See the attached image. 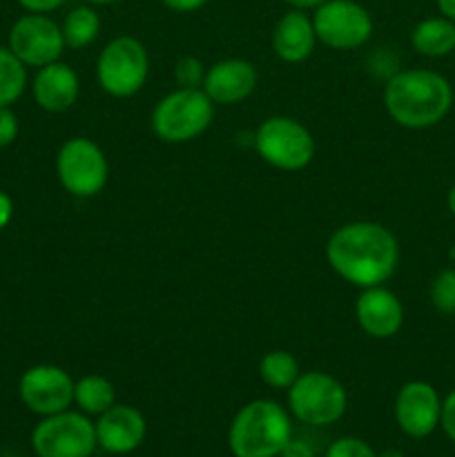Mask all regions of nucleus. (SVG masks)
<instances>
[{"mask_svg": "<svg viewBox=\"0 0 455 457\" xmlns=\"http://www.w3.org/2000/svg\"><path fill=\"white\" fill-rule=\"evenodd\" d=\"M326 259L348 284L373 288L393 277L400 262V245L382 223L352 221L330 235Z\"/></svg>", "mask_w": 455, "mask_h": 457, "instance_id": "nucleus-1", "label": "nucleus"}, {"mask_svg": "<svg viewBox=\"0 0 455 457\" xmlns=\"http://www.w3.org/2000/svg\"><path fill=\"white\" fill-rule=\"evenodd\" d=\"M384 107L401 128L426 129L446 119L453 107V87L437 71H397L384 87Z\"/></svg>", "mask_w": 455, "mask_h": 457, "instance_id": "nucleus-2", "label": "nucleus"}, {"mask_svg": "<svg viewBox=\"0 0 455 457\" xmlns=\"http://www.w3.org/2000/svg\"><path fill=\"white\" fill-rule=\"evenodd\" d=\"M293 437L290 415L279 402L254 400L236 411L228 431L235 457H279Z\"/></svg>", "mask_w": 455, "mask_h": 457, "instance_id": "nucleus-3", "label": "nucleus"}, {"mask_svg": "<svg viewBox=\"0 0 455 457\" xmlns=\"http://www.w3.org/2000/svg\"><path fill=\"white\" fill-rule=\"evenodd\" d=\"M214 103L199 87H178L156 103L152 129L165 143H187L212 123Z\"/></svg>", "mask_w": 455, "mask_h": 457, "instance_id": "nucleus-4", "label": "nucleus"}, {"mask_svg": "<svg viewBox=\"0 0 455 457\" xmlns=\"http://www.w3.org/2000/svg\"><path fill=\"white\" fill-rule=\"evenodd\" d=\"M348 395L339 379L324 370H308L288 388L290 413L308 427H328L346 413Z\"/></svg>", "mask_w": 455, "mask_h": 457, "instance_id": "nucleus-5", "label": "nucleus"}, {"mask_svg": "<svg viewBox=\"0 0 455 457\" xmlns=\"http://www.w3.org/2000/svg\"><path fill=\"white\" fill-rule=\"evenodd\" d=\"M254 147L268 165L284 172L303 170L315 156L312 134L290 116H270L263 120L254 132Z\"/></svg>", "mask_w": 455, "mask_h": 457, "instance_id": "nucleus-6", "label": "nucleus"}, {"mask_svg": "<svg viewBox=\"0 0 455 457\" xmlns=\"http://www.w3.org/2000/svg\"><path fill=\"white\" fill-rule=\"evenodd\" d=\"M150 71V58L141 40L119 36L110 40L96 61V79L103 92L116 98H128L141 92Z\"/></svg>", "mask_w": 455, "mask_h": 457, "instance_id": "nucleus-7", "label": "nucleus"}, {"mask_svg": "<svg viewBox=\"0 0 455 457\" xmlns=\"http://www.w3.org/2000/svg\"><path fill=\"white\" fill-rule=\"evenodd\" d=\"M96 446L92 420L70 409L45 415L31 431V449L38 457H92Z\"/></svg>", "mask_w": 455, "mask_h": 457, "instance_id": "nucleus-8", "label": "nucleus"}, {"mask_svg": "<svg viewBox=\"0 0 455 457\" xmlns=\"http://www.w3.org/2000/svg\"><path fill=\"white\" fill-rule=\"evenodd\" d=\"M56 174L61 186L79 199H89L103 192L110 165L105 152L92 138L74 137L62 143L56 156Z\"/></svg>", "mask_w": 455, "mask_h": 457, "instance_id": "nucleus-9", "label": "nucleus"}, {"mask_svg": "<svg viewBox=\"0 0 455 457\" xmlns=\"http://www.w3.org/2000/svg\"><path fill=\"white\" fill-rule=\"evenodd\" d=\"M312 25L317 40L339 52L361 47L373 36V18L355 0H326L312 13Z\"/></svg>", "mask_w": 455, "mask_h": 457, "instance_id": "nucleus-10", "label": "nucleus"}, {"mask_svg": "<svg viewBox=\"0 0 455 457\" xmlns=\"http://www.w3.org/2000/svg\"><path fill=\"white\" fill-rule=\"evenodd\" d=\"M62 29L47 13H27L21 16L9 29V49L27 67H45L56 62L65 52Z\"/></svg>", "mask_w": 455, "mask_h": 457, "instance_id": "nucleus-11", "label": "nucleus"}, {"mask_svg": "<svg viewBox=\"0 0 455 457\" xmlns=\"http://www.w3.org/2000/svg\"><path fill=\"white\" fill-rule=\"evenodd\" d=\"M74 379L61 366L38 364L22 373L18 395L31 413L45 418L70 409L74 402Z\"/></svg>", "mask_w": 455, "mask_h": 457, "instance_id": "nucleus-12", "label": "nucleus"}, {"mask_svg": "<svg viewBox=\"0 0 455 457\" xmlns=\"http://www.w3.org/2000/svg\"><path fill=\"white\" fill-rule=\"evenodd\" d=\"M442 400L435 386L422 379L406 382L395 397V422L413 440L428 437L440 427Z\"/></svg>", "mask_w": 455, "mask_h": 457, "instance_id": "nucleus-13", "label": "nucleus"}, {"mask_svg": "<svg viewBox=\"0 0 455 457\" xmlns=\"http://www.w3.org/2000/svg\"><path fill=\"white\" fill-rule=\"evenodd\" d=\"M96 442L105 453L128 455L143 445L147 433L145 418L138 409L129 404H114L98 415L94 422Z\"/></svg>", "mask_w": 455, "mask_h": 457, "instance_id": "nucleus-14", "label": "nucleus"}, {"mask_svg": "<svg viewBox=\"0 0 455 457\" xmlns=\"http://www.w3.org/2000/svg\"><path fill=\"white\" fill-rule=\"evenodd\" d=\"M355 315L360 328L375 339L393 337L404 324V306L397 295L384 286L364 288V293L357 297Z\"/></svg>", "mask_w": 455, "mask_h": 457, "instance_id": "nucleus-15", "label": "nucleus"}, {"mask_svg": "<svg viewBox=\"0 0 455 457\" xmlns=\"http://www.w3.org/2000/svg\"><path fill=\"white\" fill-rule=\"evenodd\" d=\"M257 80L259 74L252 62L244 58H226L205 71L203 92L219 105H236L254 92Z\"/></svg>", "mask_w": 455, "mask_h": 457, "instance_id": "nucleus-16", "label": "nucleus"}, {"mask_svg": "<svg viewBox=\"0 0 455 457\" xmlns=\"http://www.w3.org/2000/svg\"><path fill=\"white\" fill-rule=\"evenodd\" d=\"M31 92H34V101L38 103L40 110L61 114V112L70 110L79 98V76L65 62H49V65L40 67L38 74L34 76Z\"/></svg>", "mask_w": 455, "mask_h": 457, "instance_id": "nucleus-17", "label": "nucleus"}, {"mask_svg": "<svg viewBox=\"0 0 455 457\" xmlns=\"http://www.w3.org/2000/svg\"><path fill=\"white\" fill-rule=\"evenodd\" d=\"M317 34L312 18L303 9H290L272 29V49L284 62H302L315 52Z\"/></svg>", "mask_w": 455, "mask_h": 457, "instance_id": "nucleus-18", "label": "nucleus"}, {"mask_svg": "<svg viewBox=\"0 0 455 457\" xmlns=\"http://www.w3.org/2000/svg\"><path fill=\"white\" fill-rule=\"evenodd\" d=\"M410 45L426 58H442L455 52V22L444 16L424 18L410 31Z\"/></svg>", "mask_w": 455, "mask_h": 457, "instance_id": "nucleus-19", "label": "nucleus"}, {"mask_svg": "<svg viewBox=\"0 0 455 457\" xmlns=\"http://www.w3.org/2000/svg\"><path fill=\"white\" fill-rule=\"evenodd\" d=\"M74 402L85 415H101L116 404L114 384L103 375H85L74 384Z\"/></svg>", "mask_w": 455, "mask_h": 457, "instance_id": "nucleus-20", "label": "nucleus"}, {"mask_svg": "<svg viewBox=\"0 0 455 457\" xmlns=\"http://www.w3.org/2000/svg\"><path fill=\"white\" fill-rule=\"evenodd\" d=\"M61 29L67 47L83 49L87 45H92L98 38V34H101V16L89 4L74 7L65 16Z\"/></svg>", "mask_w": 455, "mask_h": 457, "instance_id": "nucleus-21", "label": "nucleus"}, {"mask_svg": "<svg viewBox=\"0 0 455 457\" xmlns=\"http://www.w3.org/2000/svg\"><path fill=\"white\" fill-rule=\"evenodd\" d=\"M259 375L275 391H288L299 378V361L288 351H272L259 361Z\"/></svg>", "mask_w": 455, "mask_h": 457, "instance_id": "nucleus-22", "label": "nucleus"}, {"mask_svg": "<svg viewBox=\"0 0 455 457\" xmlns=\"http://www.w3.org/2000/svg\"><path fill=\"white\" fill-rule=\"evenodd\" d=\"M27 87V65L9 47H0V105L12 107Z\"/></svg>", "mask_w": 455, "mask_h": 457, "instance_id": "nucleus-23", "label": "nucleus"}, {"mask_svg": "<svg viewBox=\"0 0 455 457\" xmlns=\"http://www.w3.org/2000/svg\"><path fill=\"white\" fill-rule=\"evenodd\" d=\"M431 303L442 315H455V270H442L433 279Z\"/></svg>", "mask_w": 455, "mask_h": 457, "instance_id": "nucleus-24", "label": "nucleus"}, {"mask_svg": "<svg viewBox=\"0 0 455 457\" xmlns=\"http://www.w3.org/2000/svg\"><path fill=\"white\" fill-rule=\"evenodd\" d=\"M326 457H377L373 446L360 437H339L326 451Z\"/></svg>", "mask_w": 455, "mask_h": 457, "instance_id": "nucleus-25", "label": "nucleus"}, {"mask_svg": "<svg viewBox=\"0 0 455 457\" xmlns=\"http://www.w3.org/2000/svg\"><path fill=\"white\" fill-rule=\"evenodd\" d=\"M205 71L196 58L186 56L178 61L177 65V80L181 83V87H196V85H203Z\"/></svg>", "mask_w": 455, "mask_h": 457, "instance_id": "nucleus-26", "label": "nucleus"}, {"mask_svg": "<svg viewBox=\"0 0 455 457\" xmlns=\"http://www.w3.org/2000/svg\"><path fill=\"white\" fill-rule=\"evenodd\" d=\"M18 137V119L9 105H0V147H7Z\"/></svg>", "mask_w": 455, "mask_h": 457, "instance_id": "nucleus-27", "label": "nucleus"}, {"mask_svg": "<svg viewBox=\"0 0 455 457\" xmlns=\"http://www.w3.org/2000/svg\"><path fill=\"white\" fill-rule=\"evenodd\" d=\"M440 427L446 433L451 442H455V391L442 400V415H440Z\"/></svg>", "mask_w": 455, "mask_h": 457, "instance_id": "nucleus-28", "label": "nucleus"}, {"mask_svg": "<svg viewBox=\"0 0 455 457\" xmlns=\"http://www.w3.org/2000/svg\"><path fill=\"white\" fill-rule=\"evenodd\" d=\"M279 457H317L315 446L303 437H290Z\"/></svg>", "mask_w": 455, "mask_h": 457, "instance_id": "nucleus-29", "label": "nucleus"}, {"mask_svg": "<svg viewBox=\"0 0 455 457\" xmlns=\"http://www.w3.org/2000/svg\"><path fill=\"white\" fill-rule=\"evenodd\" d=\"M22 9H27L29 13H49L56 12L58 7L65 4V0H18Z\"/></svg>", "mask_w": 455, "mask_h": 457, "instance_id": "nucleus-30", "label": "nucleus"}, {"mask_svg": "<svg viewBox=\"0 0 455 457\" xmlns=\"http://www.w3.org/2000/svg\"><path fill=\"white\" fill-rule=\"evenodd\" d=\"M168 9L178 13H192V12H199L203 9L210 0H161Z\"/></svg>", "mask_w": 455, "mask_h": 457, "instance_id": "nucleus-31", "label": "nucleus"}, {"mask_svg": "<svg viewBox=\"0 0 455 457\" xmlns=\"http://www.w3.org/2000/svg\"><path fill=\"white\" fill-rule=\"evenodd\" d=\"M12 217H13V201H12V196L4 195V192H0V232H3L4 228L9 226Z\"/></svg>", "mask_w": 455, "mask_h": 457, "instance_id": "nucleus-32", "label": "nucleus"}, {"mask_svg": "<svg viewBox=\"0 0 455 457\" xmlns=\"http://www.w3.org/2000/svg\"><path fill=\"white\" fill-rule=\"evenodd\" d=\"M435 3H437V9H440L442 16L455 22V0H435Z\"/></svg>", "mask_w": 455, "mask_h": 457, "instance_id": "nucleus-33", "label": "nucleus"}, {"mask_svg": "<svg viewBox=\"0 0 455 457\" xmlns=\"http://www.w3.org/2000/svg\"><path fill=\"white\" fill-rule=\"evenodd\" d=\"M285 3L293 9H303V12H306V9H317L321 3H326V0H285Z\"/></svg>", "mask_w": 455, "mask_h": 457, "instance_id": "nucleus-34", "label": "nucleus"}, {"mask_svg": "<svg viewBox=\"0 0 455 457\" xmlns=\"http://www.w3.org/2000/svg\"><path fill=\"white\" fill-rule=\"evenodd\" d=\"M446 205H449L451 214L455 217V186L449 190V196H446Z\"/></svg>", "mask_w": 455, "mask_h": 457, "instance_id": "nucleus-35", "label": "nucleus"}, {"mask_svg": "<svg viewBox=\"0 0 455 457\" xmlns=\"http://www.w3.org/2000/svg\"><path fill=\"white\" fill-rule=\"evenodd\" d=\"M85 3H89V4H114V3H120V0H85Z\"/></svg>", "mask_w": 455, "mask_h": 457, "instance_id": "nucleus-36", "label": "nucleus"}, {"mask_svg": "<svg viewBox=\"0 0 455 457\" xmlns=\"http://www.w3.org/2000/svg\"><path fill=\"white\" fill-rule=\"evenodd\" d=\"M377 457H404L400 453V451H395V449H388V451H384L382 455H377Z\"/></svg>", "mask_w": 455, "mask_h": 457, "instance_id": "nucleus-37", "label": "nucleus"}]
</instances>
